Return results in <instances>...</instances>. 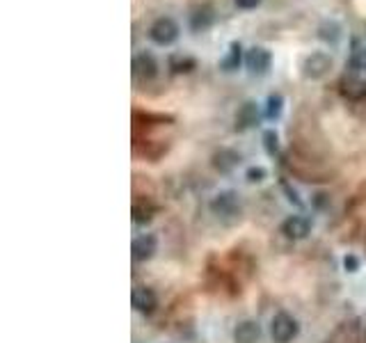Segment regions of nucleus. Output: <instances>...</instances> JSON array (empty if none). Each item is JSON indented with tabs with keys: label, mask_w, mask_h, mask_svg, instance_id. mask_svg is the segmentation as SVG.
I'll use <instances>...</instances> for the list:
<instances>
[{
	"label": "nucleus",
	"mask_w": 366,
	"mask_h": 343,
	"mask_svg": "<svg viewBox=\"0 0 366 343\" xmlns=\"http://www.w3.org/2000/svg\"><path fill=\"white\" fill-rule=\"evenodd\" d=\"M343 268H346V273H357L360 270V259L355 254L343 256Z\"/></svg>",
	"instance_id": "4be33fe9"
},
{
	"label": "nucleus",
	"mask_w": 366,
	"mask_h": 343,
	"mask_svg": "<svg viewBox=\"0 0 366 343\" xmlns=\"http://www.w3.org/2000/svg\"><path fill=\"white\" fill-rule=\"evenodd\" d=\"M321 41H325L329 46H336L343 37V25L339 23L336 19H325L323 23L318 25V30H316Z\"/></svg>",
	"instance_id": "4468645a"
},
{
	"label": "nucleus",
	"mask_w": 366,
	"mask_h": 343,
	"mask_svg": "<svg viewBox=\"0 0 366 343\" xmlns=\"http://www.w3.org/2000/svg\"><path fill=\"white\" fill-rule=\"evenodd\" d=\"M284 112V96L279 94V92H272V94H268V98H265V119L275 121L282 117Z\"/></svg>",
	"instance_id": "a211bd4d"
},
{
	"label": "nucleus",
	"mask_w": 366,
	"mask_h": 343,
	"mask_svg": "<svg viewBox=\"0 0 366 343\" xmlns=\"http://www.w3.org/2000/svg\"><path fill=\"white\" fill-rule=\"evenodd\" d=\"M298 332H300V325H298V320L291 316V313H275V318H272V323H270V337L275 343H289L298 337Z\"/></svg>",
	"instance_id": "7ed1b4c3"
},
{
	"label": "nucleus",
	"mask_w": 366,
	"mask_h": 343,
	"mask_svg": "<svg viewBox=\"0 0 366 343\" xmlns=\"http://www.w3.org/2000/svg\"><path fill=\"white\" fill-rule=\"evenodd\" d=\"M245 67L252 76H265L272 67V53L263 46H252L245 53Z\"/></svg>",
	"instance_id": "423d86ee"
},
{
	"label": "nucleus",
	"mask_w": 366,
	"mask_h": 343,
	"mask_svg": "<svg viewBox=\"0 0 366 343\" xmlns=\"http://www.w3.org/2000/svg\"><path fill=\"white\" fill-rule=\"evenodd\" d=\"M158 60L152 55V53H147V51H142L133 57V62H131V74L133 78L138 83H149V81H154V78L158 76Z\"/></svg>",
	"instance_id": "20e7f679"
},
{
	"label": "nucleus",
	"mask_w": 366,
	"mask_h": 343,
	"mask_svg": "<svg viewBox=\"0 0 366 343\" xmlns=\"http://www.w3.org/2000/svg\"><path fill=\"white\" fill-rule=\"evenodd\" d=\"M179 32H181V28H179L174 19L161 17L154 21L152 28H149V39H152L156 46H172L179 39Z\"/></svg>",
	"instance_id": "f03ea898"
},
{
	"label": "nucleus",
	"mask_w": 366,
	"mask_h": 343,
	"mask_svg": "<svg viewBox=\"0 0 366 343\" xmlns=\"http://www.w3.org/2000/svg\"><path fill=\"white\" fill-rule=\"evenodd\" d=\"M261 5V0H236V7L238 10H256Z\"/></svg>",
	"instance_id": "5701e85b"
},
{
	"label": "nucleus",
	"mask_w": 366,
	"mask_h": 343,
	"mask_svg": "<svg viewBox=\"0 0 366 343\" xmlns=\"http://www.w3.org/2000/svg\"><path fill=\"white\" fill-rule=\"evenodd\" d=\"M364 37H366V25H364Z\"/></svg>",
	"instance_id": "b1692460"
},
{
	"label": "nucleus",
	"mask_w": 366,
	"mask_h": 343,
	"mask_svg": "<svg viewBox=\"0 0 366 343\" xmlns=\"http://www.w3.org/2000/svg\"><path fill=\"white\" fill-rule=\"evenodd\" d=\"M190 30L192 32H206V30H211L213 23H215V12L211 10L209 5H202V7H195L190 14Z\"/></svg>",
	"instance_id": "f8f14e48"
},
{
	"label": "nucleus",
	"mask_w": 366,
	"mask_h": 343,
	"mask_svg": "<svg viewBox=\"0 0 366 343\" xmlns=\"http://www.w3.org/2000/svg\"><path fill=\"white\" fill-rule=\"evenodd\" d=\"M263 149L268 156H277L279 154V135L268 128V131H263Z\"/></svg>",
	"instance_id": "aec40b11"
},
{
	"label": "nucleus",
	"mask_w": 366,
	"mask_h": 343,
	"mask_svg": "<svg viewBox=\"0 0 366 343\" xmlns=\"http://www.w3.org/2000/svg\"><path fill=\"white\" fill-rule=\"evenodd\" d=\"M259 119H261V112L256 101H245L236 110V131H250V128L259 124Z\"/></svg>",
	"instance_id": "9d476101"
},
{
	"label": "nucleus",
	"mask_w": 366,
	"mask_h": 343,
	"mask_svg": "<svg viewBox=\"0 0 366 343\" xmlns=\"http://www.w3.org/2000/svg\"><path fill=\"white\" fill-rule=\"evenodd\" d=\"M245 62V55H243V46L241 41H232L229 44V51L227 55L220 60V69L225 71V74H234V71L241 69V64Z\"/></svg>",
	"instance_id": "dca6fc26"
},
{
	"label": "nucleus",
	"mask_w": 366,
	"mask_h": 343,
	"mask_svg": "<svg viewBox=\"0 0 366 343\" xmlns=\"http://www.w3.org/2000/svg\"><path fill=\"white\" fill-rule=\"evenodd\" d=\"M154 213L156 209L152 204H140V202H135L133 204V222L135 225H147V222H152V218H154Z\"/></svg>",
	"instance_id": "6ab92c4d"
},
{
	"label": "nucleus",
	"mask_w": 366,
	"mask_h": 343,
	"mask_svg": "<svg viewBox=\"0 0 366 343\" xmlns=\"http://www.w3.org/2000/svg\"><path fill=\"white\" fill-rule=\"evenodd\" d=\"M158 252V238L154 233H142L138 238L133 240L131 245V256L135 263H142V261H149L154 259V254Z\"/></svg>",
	"instance_id": "0eeeda50"
},
{
	"label": "nucleus",
	"mask_w": 366,
	"mask_h": 343,
	"mask_svg": "<svg viewBox=\"0 0 366 343\" xmlns=\"http://www.w3.org/2000/svg\"><path fill=\"white\" fill-rule=\"evenodd\" d=\"M131 304H133V309L140 313H154L158 306L156 291L149 289V286H135L131 293Z\"/></svg>",
	"instance_id": "6e6552de"
},
{
	"label": "nucleus",
	"mask_w": 366,
	"mask_h": 343,
	"mask_svg": "<svg viewBox=\"0 0 366 343\" xmlns=\"http://www.w3.org/2000/svg\"><path fill=\"white\" fill-rule=\"evenodd\" d=\"M265 176H268V172H265V167H250L245 172V178L247 183H263Z\"/></svg>",
	"instance_id": "412c9836"
},
{
	"label": "nucleus",
	"mask_w": 366,
	"mask_h": 343,
	"mask_svg": "<svg viewBox=\"0 0 366 343\" xmlns=\"http://www.w3.org/2000/svg\"><path fill=\"white\" fill-rule=\"evenodd\" d=\"M170 69H172V74H190V71L197 69V60L192 55L174 53L170 57Z\"/></svg>",
	"instance_id": "f3484780"
},
{
	"label": "nucleus",
	"mask_w": 366,
	"mask_h": 343,
	"mask_svg": "<svg viewBox=\"0 0 366 343\" xmlns=\"http://www.w3.org/2000/svg\"><path fill=\"white\" fill-rule=\"evenodd\" d=\"M261 325L256 320H241L234 327V343H259Z\"/></svg>",
	"instance_id": "ddd939ff"
},
{
	"label": "nucleus",
	"mask_w": 366,
	"mask_h": 343,
	"mask_svg": "<svg viewBox=\"0 0 366 343\" xmlns=\"http://www.w3.org/2000/svg\"><path fill=\"white\" fill-rule=\"evenodd\" d=\"M341 94L350 101H362L366 98V81L360 76H346L341 81Z\"/></svg>",
	"instance_id": "2eb2a0df"
},
{
	"label": "nucleus",
	"mask_w": 366,
	"mask_h": 343,
	"mask_svg": "<svg viewBox=\"0 0 366 343\" xmlns=\"http://www.w3.org/2000/svg\"><path fill=\"white\" fill-rule=\"evenodd\" d=\"M332 55L325 53V51H314L309 53L300 64V69H303V76L307 81H321V78H325L329 74V69H332Z\"/></svg>",
	"instance_id": "f257e3e1"
},
{
	"label": "nucleus",
	"mask_w": 366,
	"mask_h": 343,
	"mask_svg": "<svg viewBox=\"0 0 366 343\" xmlns=\"http://www.w3.org/2000/svg\"><path fill=\"white\" fill-rule=\"evenodd\" d=\"M241 154L234 152V149H220V152L213 154L211 158V165L220 172V174H229V172H234L236 167L241 165Z\"/></svg>",
	"instance_id": "9b49d317"
},
{
	"label": "nucleus",
	"mask_w": 366,
	"mask_h": 343,
	"mask_svg": "<svg viewBox=\"0 0 366 343\" xmlns=\"http://www.w3.org/2000/svg\"><path fill=\"white\" fill-rule=\"evenodd\" d=\"M282 233L291 240H305L312 233V220L305 216H291L282 222Z\"/></svg>",
	"instance_id": "1a4fd4ad"
},
{
	"label": "nucleus",
	"mask_w": 366,
	"mask_h": 343,
	"mask_svg": "<svg viewBox=\"0 0 366 343\" xmlns=\"http://www.w3.org/2000/svg\"><path fill=\"white\" fill-rule=\"evenodd\" d=\"M211 211L218 218H234L241 213V199L234 190H222L211 199Z\"/></svg>",
	"instance_id": "39448f33"
}]
</instances>
